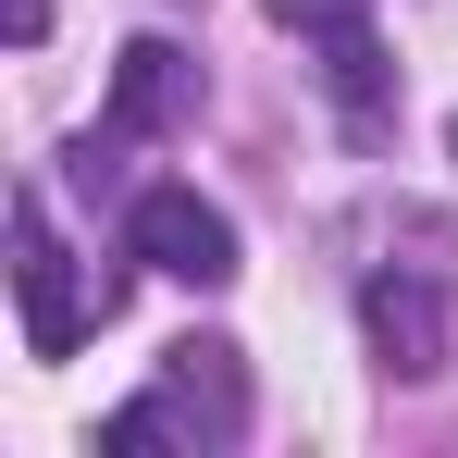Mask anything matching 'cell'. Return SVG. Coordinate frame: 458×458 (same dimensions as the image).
Here are the masks:
<instances>
[{"label": "cell", "mask_w": 458, "mask_h": 458, "mask_svg": "<svg viewBox=\"0 0 458 458\" xmlns=\"http://www.w3.org/2000/svg\"><path fill=\"white\" fill-rule=\"evenodd\" d=\"M161 409H174V434H186V446H235V434H248V372H235L224 335L161 347Z\"/></svg>", "instance_id": "cell-3"}, {"label": "cell", "mask_w": 458, "mask_h": 458, "mask_svg": "<svg viewBox=\"0 0 458 458\" xmlns=\"http://www.w3.org/2000/svg\"><path fill=\"white\" fill-rule=\"evenodd\" d=\"M360 322H372V347H384L396 384H434V372H446V310H434V285L372 273V285H360Z\"/></svg>", "instance_id": "cell-5"}, {"label": "cell", "mask_w": 458, "mask_h": 458, "mask_svg": "<svg viewBox=\"0 0 458 458\" xmlns=\"http://www.w3.org/2000/svg\"><path fill=\"white\" fill-rule=\"evenodd\" d=\"M199 124V50L186 38H124L112 63V137H174Z\"/></svg>", "instance_id": "cell-4"}, {"label": "cell", "mask_w": 458, "mask_h": 458, "mask_svg": "<svg viewBox=\"0 0 458 458\" xmlns=\"http://www.w3.org/2000/svg\"><path fill=\"white\" fill-rule=\"evenodd\" d=\"M124 260L137 273H174V285H235V224L199 199V186H149L137 211H124Z\"/></svg>", "instance_id": "cell-2"}, {"label": "cell", "mask_w": 458, "mask_h": 458, "mask_svg": "<svg viewBox=\"0 0 458 458\" xmlns=\"http://www.w3.org/2000/svg\"><path fill=\"white\" fill-rule=\"evenodd\" d=\"M13 298H25V360H75L87 322H112V310H124V285H112V273L75 285V260H63L50 211L25 199V211H13Z\"/></svg>", "instance_id": "cell-1"}, {"label": "cell", "mask_w": 458, "mask_h": 458, "mask_svg": "<svg viewBox=\"0 0 458 458\" xmlns=\"http://www.w3.org/2000/svg\"><path fill=\"white\" fill-rule=\"evenodd\" d=\"M322 87H335L347 137H384V124H396V63H384L372 25H335V38H322Z\"/></svg>", "instance_id": "cell-6"}, {"label": "cell", "mask_w": 458, "mask_h": 458, "mask_svg": "<svg viewBox=\"0 0 458 458\" xmlns=\"http://www.w3.org/2000/svg\"><path fill=\"white\" fill-rule=\"evenodd\" d=\"M260 13H273V25H298V38H335V25H360L372 0H260Z\"/></svg>", "instance_id": "cell-7"}]
</instances>
